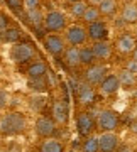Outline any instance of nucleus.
<instances>
[{"label":"nucleus","mask_w":137,"mask_h":152,"mask_svg":"<svg viewBox=\"0 0 137 152\" xmlns=\"http://www.w3.org/2000/svg\"><path fill=\"white\" fill-rule=\"evenodd\" d=\"M44 48L51 56H54V58L61 56L63 58L66 48H68V42H66L64 36H59L58 32H51L44 37Z\"/></svg>","instance_id":"nucleus-5"},{"label":"nucleus","mask_w":137,"mask_h":152,"mask_svg":"<svg viewBox=\"0 0 137 152\" xmlns=\"http://www.w3.org/2000/svg\"><path fill=\"white\" fill-rule=\"evenodd\" d=\"M120 19L124 24H137V4L136 2H125L120 9Z\"/></svg>","instance_id":"nucleus-18"},{"label":"nucleus","mask_w":137,"mask_h":152,"mask_svg":"<svg viewBox=\"0 0 137 152\" xmlns=\"http://www.w3.org/2000/svg\"><path fill=\"white\" fill-rule=\"evenodd\" d=\"M7 98H9V96H7L5 90H2V88H0V110L7 105Z\"/></svg>","instance_id":"nucleus-34"},{"label":"nucleus","mask_w":137,"mask_h":152,"mask_svg":"<svg viewBox=\"0 0 137 152\" xmlns=\"http://www.w3.org/2000/svg\"><path fill=\"white\" fill-rule=\"evenodd\" d=\"M63 61L68 68H78L81 66V59H80V46H68L63 54Z\"/></svg>","instance_id":"nucleus-17"},{"label":"nucleus","mask_w":137,"mask_h":152,"mask_svg":"<svg viewBox=\"0 0 137 152\" xmlns=\"http://www.w3.org/2000/svg\"><path fill=\"white\" fill-rule=\"evenodd\" d=\"M120 80H119V76L117 75H107L103 78V81L98 85V90L100 93L103 95V96H112V95H115L119 91V88H120Z\"/></svg>","instance_id":"nucleus-15"},{"label":"nucleus","mask_w":137,"mask_h":152,"mask_svg":"<svg viewBox=\"0 0 137 152\" xmlns=\"http://www.w3.org/2000/svg\"><path fill=\"white\" fill-rule=\"evenodd\" d=\"M24 17H26V20H27L32 27H41V26H44V17H46V14H44V12L41 10V7H39V9H34V10L24 12Z\"/></svg>","instance_id":"nucleus-22"},{"label":"nucleus","mask_w":137,"mask_h":152,"mask_svg":"<svg viewBox=\"0 0 137 152\" xmlns=\"http://www.w3.org/2000/svg\"><path fill=\"white\" fill-rule=\"evenodd\" d=\"M119 152H134V149H132V147H129V145H122Z\"/></svg>","instance_id":"nucleus-35"},{"label":"nucleus","mask_w":137,"mask_h":152,"mask_svg":"<svg viewBox=\"0 0 137 152\" xmlns=\"http://www.w3.org/2000/svg\"><path fill=\"white\" fill-rule=\"evenodd\" d=\"M80 59H81V66H90L97 63V58H95L92 46H81L80 48Z\"/></svg>","instance_id":"nucleus-26"},{"label":"nucleus","mask_w":137,"mask_h":152,"mask_svg":"<svg viewBox=\"0 0 137 152\" xmlns=\"http://www.w3.org/2000/svg\"><path fill=\"white\" fill-rule=\"evenodd\" d=\"M86 7H88V2H86V0H80V2H75V4H71V7H70L71 15L76 17V19H81L83 14H85V10H86Z\"/></svg>","instance_id":"nucleus-29"},{"label":"nucleus","mask_w":137,"mask_h":152,"mask_svg":"<svg viewBox=\"0 0 137 152\" xmlns=\"http://www.w3.org/2000/svg\"><path fill=\"white\" fill-rule=\"evenodd\" d=\"M64 39L70 46H85V42L88 41V31L80 24L68 26L64 31Z\"/></svg>","instance_id":"nucleus-7"},{"label":"nucleus","mask_w":137,"mask_h":152,"mask_svg":"<svg viewBox=\"0 0 137 152\" xmlns=\"http://www.w3.org/2000/svg\"><path fill=\"white\" fill-rule=\"evenodd\" d=\"M86 31H88V39L90 41H103L107 39L108 36V27L103 20H97V22H92V24H86Z\"/></svg>","instance_id":"nucleus-13"},{"label":"nucleus","mask_w":137,"mask_h":152,"mask_svg":"<svg viewBox=\"0 0 137 152\" xmlns=\"http://www.w3.org/2000/svg\"><path fill=\"white\" fill-rule=\"evenodd\" d=\"M41 7V0H24V12L27 10H34Z\"/></svg>","instance_id":"nucleus-31"},{"label":"nucleus","mask_w":137,"mask_h":152,"mask_svg":"<svg viewBox=\"0 0 137 152\" xmlns=\"http://www.w3.org/2000/svg\"><path fill=\"white\" fill-rule=\"evenodd\" d=\"M76 127H78V134L81 137H88L93 134V130L97 129V118L92 112L83 110L80 112L76 117Z\"/></svg>","instance_id":"nucleus-8"},{"label":"nucleus","mask_w":137,"mask_h":152,"mask_svg":"<svg viewBox=\"0 0 137 152\" xmlns=\"http://www.w3.org/2000/svg\"><path fill=\"white\" fill-rule=\"evenodd\" d=\"M130 130L134 132V134H137V120H134V122L130 124Z\"/></svg>","instance_id":"nucleus-36"},{"label":"nucleus","mask_w":137,"mask_h":152,"mask_svg":"<svg viewBox=\"0 0 137 152\" xmlns=\"http://www.w3.org/2000/svg\"><path fill=\"white\" fill-rule=\"evenodd\" d=\"M95 100H97V91H95L93 85L83 83L81 86L78 88V102L88 107V105H93Z\"/></svg>","instance_id":"nucleus-16"},{"label":"nucleus","mask_w":137,"mask_h":152,"mask_svg":"<svg viewBox=\"0 0 137 152\" xmlns=\"http://www.w3.org/2000/svg\"><path fill=\"white\" fill-rule=\"evenodd\" d=\"M27 88H31L32 91H46L48 90V83L46 78H27Z\"/></svg>","instance_id":"nucleus-27"},{"label":"nucleus","mask_w":137,"mask_h":152,"mask_svg":"<svg viewBox=\"0 0 137 152\" xmlns=\"http://www.w3.org/2000/svg\"><path fill=\"white\" fill-rule=\"evenodd\" d=\"M98 9L103 17H112L119 10V0H102L98 4Z\"/></svg>","instance_id":"nucleus-24"},{"label":"nucleus","mask_w":137,"mask_h":152,"mask_svg":"<svg viewBox=\"0 0 137 152\" xmlns=\"http://www.w3.org/2000/svg\"><path fill=\"white\" fill-rule=\"evenodd\" d=\"M100 152H115L119 149V135L115 132H102L98 135Z\"/></svg>","instance_id":"nucleus-14"},{"label":"nucleus","mask_w":137,"mask_h":152,"mask_svg":"<svg viewBox=\"0 0 137 152\" xmlns=\"http://www.w3.org/2000/svg\"><path fill=\"white\" fill-rule=\"evenodd\" d=\"M100 17H102V12H100L98 5L88 4L86 10H85V14H83V17H81V20L85 22V24H92V22L100 20Z\"/></svg>","instance_id":"nucleus-25"},{"label":"nucleus","mask_w":137,"mask_h":152,"mask_svg":"<svg viewBox=\"0 0 137 152\" xmlns=\"http://www.w3.org/2000/svg\"><path fill=\"white\" fill-rule=\"evenodd\" d=\"M56 2H59V0H56Z\"/></svg>","instance_id":"nucleus-42"},{"label":"nucleus","mask_w":137,"mask_h":152,"mask_svg":"<svg viewBox=\"0 0 137 152\" xmlns=\"http://www.w3.org/2000/svg\"><path fill=\"white\" fill-rule=\"evenodd\" d=\"M66 2H68V4L71 5V4H75V2H80V0H66Z\"/></svg>","instance_id":"nucleus-39"},{"label":"nucleus","mask_w":137,"mask_h":152,"mask_svg":"<svg viewBox=\"0 0 137 152\" xmlns=\"http://www.w3.org/2000/svg\"><path fill=\"white\" fill-rule=\"evenodd\" d=\"M117 76H119L120 85L124 88H134L137 85V75L132 73V71H129V69H125V68H122V69L117 73Z\"/></svg>","instance_id":"nucleus-23"},{"label":"nucleus","mask_w":137,"mask_h":152,"mask_svg":"<svg viewBox=\"0 0 137 152\" xmlns=\"http://www.w3.org/2000/svg\"><path fill=\"white\" fill-rule=\"evenodd\" d=\"M39 152H64V145L61 140L49 137V139H44V142H41Z\"/></svg>","instance_id":"nucleus-21"},{"label":"nucleus","mask_w":137,"mask_h":152,"mask_svg":"<svg viewBox=\"0 0 137 152\" xmlns=\"http://www.w3.org/2000/svg\"><path fill=\"white\" fill-rule=\"evenodd\" d=\"M119 122H120L119 113L112 108L100 110V113L97 115V129L102 132H115Z\"/></svg>","instance_id":"nucleus-4"},{"label":"nucleus","mask_w":137,"mask_h":152,"mask_svg":"<svg viewBox=\"0 0 137 152\" xmlns=\"http://www.w3.org/2000/svg\"><path fill=\"white\" fill-rule=\"evenodd\" d=\"M108 75L107 71V66L102 64V63H93V64L86 66V69L83 71V80L88 85H93V86H98L100 83L103 81V78Z\"/></svg>","instance_id":"nucleus-6"},{"label":"nucleus","mask_w":137,"mask_h":152,"mask_svg":"<svg viewBox=\"0 0 137 152\" xmlns=\"http://www.w3.org/2000/svg\"><path fill=\"white\" fill-rule=\"evenodd\" d=\"M22 41V31L19 27H7L0 31V42H5V44H15Z\"/></svg>","instance_id":"nucleus-19"},{"label":"nucleus","mask_w":137,"mask_h":152,"mask_svg":"<svg viewBox=\"0 0 137 152\" xmlns=\"http://www.w3.org/2000/svg\"><path fill=\"white\" fill-rule=\"evenodd\" d=\"M7 27H10V19L4 12H0V31L2 29H7Z\"/></svg>","instance_id":"nucleus-33"},{"label":"nucleus","mask_w":137,"mask_h":152,"mask_svg":"<svg viewBox=\"0 0 137 152\" xmlns=\"http://www.w3.org/2000/svg\"><path fill=\"white\" fill-rule=\"evenodd\" d=\"M48 32H61L66 31L68 27V19H66L64 12L58 10V9H51L46 12L44 17V26H42Z\"/></svg>","instance_id":"nucleus-3"},{"label":"nucleus","mask_w":137,"mask_h":152,"mask_svg":"<svg viewBox=\"0 0 137 152\" xmlns=\"http://www.w3.org/2000/svg\"><path fill=\"white\" fill-rule=\"evenodd\" d=\"M125 2H134V0H125Z\"/></svg>","instance_id":"nucleus-41"},{"label":"nucleus","mask_w":137,"mask_h":152,"mask_svg":"<svg viewBox=\"0 0 137 152\" xmlns=\"http://www.w3.org/2000/svg\"><path fill=\"white\" fill-rule=\"evenodd\" d=\"M100 2H102V0H88V4H92V5H98Z\"/></svg>","instance_id":"nucleus-37"},{"label":"nucleus","mask_w":137,"mask_h":152,"mask_svg":"<svg viewBox=\"0 0 137 152\" xmlns=\"http://www.w3.org/2000/svg\"><path fill=\"white\" fill-rule=\"evenodd\" d=\"M36 54H37L36 48L27 41H19V42L12 44L10 48V59L15 64H26L29 61H32Z\"/></svg>","instance_id":"nucleus-2"},{"label":"nucleus","mask_w":137,"mask_h":152,"mask_svg":"<svg viewBox=\"0 0 137 152\" xmlns=\"http://www.w3.org/2000/svg\"><path fill=\"white\" fill-rule=\"evenodd\" d=\"M26 75H27V78H46V75H48V64L41 59L32 61L29 64V68L26 69Z\"/></svg>","instance_id":"nucleus-20"},{"label":"nucleus","mask_w":137,"mask_h":152,"mask_svg":"<svg viewBox=\"0 0 137 152\" xmlns=\"http://www.w3.org/2000/svg\"><path fill=\"white\" fill-rule=\"evenodd\" d=\"M5 4L15 14H22L24 12V0H5Z\"/></svg>","instance_id":"nucleus-30"},{"label":"nucleus","mask_w":137,"mask_h":152,"mask_svg":"<svg viewBox=\"0 0 137 152\" xmlns=\"http://www.w3.org/2000/svg\"><path fill=\"white\" fill-rule=\"evenodd\" d=\"M56 130H58V124L53 117H48V115H42L36 120V134H37L41 139H49V137H54Z\"/></svg>","instance_id":"nucleus-9"},{"label":"nucleus","mask_w":137,"mask_h":152,"mask_svg":"<svg viewBox=\"0 0 137 152\" xmlns=\"http://www.w3.org/2000/svg\"><path fill=\"white\" fill-rule=\"evenodd\" d=\"M26 127H27V120L26 115L21 112H9L0 120V134L5 137L19 135L26 130Z\"/></svg>","instance_id":"nucleus-1"},{"label":"nucleus","mask_w":137,"mask_h":152,"mask_svg":"<svg viewBox=\"0 0 137 152\" xmlns=\"http://www.w3.org/2000/svg\"><path fill=\"white\" fill-rule=\"evenodd\" d=\"M136 37H137V27H136Z\"/></svg>","instance_id":"nucleus-40"},{"label":"nucleus","mask_w":137,"mask_h":152,"mask_svg":"<svg viewBox=\"0 0 137 152\" xmlns=\"http://www.w3.org/2000/svg\"><path fill=\"white\" fill-rule=\"evenodd\" d=\"M92 49H93L97 61H108L112 58V54H114V44L110 42L108 39L93 42L92 44Z\"/></svg>","instance_id":"nucleus-12"},{"label":"nucleus","mask_w":137,"mask_h":152,"mask_svg":"<svg viewBox=\"0 0 137 152\" xmlns=\"http://www.w3.org/2000/svg\"><path fill=\"white\" fill-rule=\"evenodd\" d=\"M132 58H134V59H136V61H137V48H136V49H134V53H132Z\"/></svg>","instance_id":"nucleus-38"},{"label":"nucleus","mask_w":137,"mask_h":152,"mask_svg":"<svg viewBox=\"0 0 137 152\" xmlns=\"http://www.w3.org/2000/svg\"><path fill=\"white\" fill-rule=\"evenodd\" d=\"M137 48V37L136 34H130V32H122L119 37L115 39V51L120 53L124 56H132L134 49Z\"/></svg>","instance_id":"nucleus-10"},{"label":"nucleus","mask_w":137,"mask_h":152,"mask_svg":"<svg viewBox=\"0 0 137 152\" xmlns=\"http://www.w3.org/2000/svg\"><path fill=\"white\" fill-rule=\"evenodd\" d=\"M124 68L129 71H132V73H136L137 75V61L134 59V58H130V59H127L125 63H124Z\"/></svg>","instance_id":"nucleus-32"},{"label":"nucleus","mask_w":137,"mask_h":152,"mask_svg":"<svg viewBox=\"0 0 137 152\" xmlns=\"http://www.w3.org/2000/svg\"><path fill=\"white\" fill-rule=\"evenodd\" d=\"M51 117L56 120L58 125H64L70 118V107L63 98H58L51 105Z\"/></svg>","instance_id":"nucleus-11"},{"label":"nucleus","mask_w":137,"mask_h":152,"mask_svg":"<svg viewBox=\"0 0 137 152\" xmlns=\"http://www.w3.org/2000/svg\"><path fill=\"white\" fill-rule=\"evenodd\" d=\"M83 152H100L98 137H95V135L85 137V142H83Z\"/></svg>","instance_id":"nucleus-28"}]
</instances>
